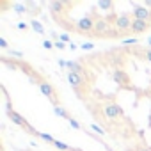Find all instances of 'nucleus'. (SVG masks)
Instances as JSON below:
<instances>
[{
	"mask_svg": "<svg viewBox=\"0 0 151 151\" xmlns=\"http://www.w3.org/2000/svg\"><path fill=\"white\" fill-rule=\"evenodd\" d=\"M7 117H9V119H11L14 124H18L20 128H23L27 133H30V135H34V137H37V135H39V132H37L36 128H32V126L27 123V119H25L22 114H18L16 110H13V109H7Z\"/></svg>",
	"mask_w": 151,
	"mask_h": 151,
	"instance_id": "1",
	"label": "nucleus"
},
{
	"mask_svg": "<svg viewBox=\"0 0 151 151\" xmlns=\"http://www.w3.org/2000/svg\"><path fill=\"white\" fill-rule=\"evenodd\" d=\"M132 23H133L132 14H128V13H121V14L116 16L114 27H116V30H117L119 34H123V32H130V30H132Z\"/></svg>",
	"mask_w": 151,
	"mask_h": 151,
	"instance_id": "2",
	"label": "nucleus"
},
{
	"mask_svg": "<svg viewBox=\"0 0 151 151\" xmlns=\"http://www.w3.org/2000/svg\"><path fill=\"white\" fill-rule=\"evenodd\" d=\"M94 23H96V18L91 16V14H87V16H84V18H80L77 22V32L78 34H93Z\"/></svg>",
	"mask_w": 151,
	"mask_h": 151,
	"instance_id": "3",
	"label": "nucleus"
},
{
	"mask_svg": "<svg viewBox=\"0 0 151 151\" xmlns=\"http://www.w3.org/2000/svg\"><path fill=\"white\" fill-rule=\"evenodd\" d=\"M39 89H41V93L53 103V107H57L59 105V94H57V91H55V87L50 84V82H46V80H41L39 82Z\"/></svg>",
	"mask_w": 151,
	"mask_h": 151,
	"instance_id": "4",
	"label": "nucleus"
},
{
	"mask_svg": "<svg viewBox=\"0 0 151 151\" xmlns=\"http://www.w3.org/2000/svg\"><path fill=\"white\" fill-rule=\"evenodd\" d=\"M103 114H105V117H109V119L123 117V109H121L117 103L110 101V103H105V105H103Z\"/></svg>",
	"mask_w": 151,
	"mask_h": 151,
	"instance_id": "5",
	"label": "nucleus"
},
{
	"mask_svg": "<svg viewBox=\"0 0 151 151\" xmlns=\"http://www.w3.org/2000/svg\"><path fill=\"white\" fill-rule=\"evenodd\" d=\"M132 16H133L135 20H142V22H147V23L151 25V11H149L146 6H135Z\"/></svg>",
	"mask_w": 151,
	"mask_h": 151,
	"instance_id": "6",
	"label": "nucleus"
},
{
	"mask_svg": "<svg viewBox=\"0 0 151 151\" xmlns=\"http://www.w3.org/2000/svg\"><path fill=\"white\" fill-rule=\"evenodd\" d=\"M68 82H69V86H71L75 91H78L80 86L86 84L84 75H80V73H68Z\"/></svg>",
	"mask_w": 151,
	"mask_h": 151,
	"instance_id": "7",
	"label": "nucleus"
},
{
	"mask_svg": "<svg viewBox=\"0 0 151 151\" xmlns=\"http://www.w3.org/2000/svg\"><path fill=\"white\" fill-rule=\"evenodd\" d=\"M112 78H114V80H116V84H119L121 87H128V84H130L128 75H126L123 69H116V71L112 73Z\"/></svg>",
	"mask_w": 151,
	"mask_h": 151,
	"instance_id": "8",
	"label": "nucleus"
},
{
	"mask_svg": "<svg viewBox=\"0 0 151 151\" xmlns=\"http://www.w3.org/2000/svg\"><path fill=\"white\" fill-rule=\"evenodd\" d=\"M149 29V23L147 22H142V20H135L133 18V23H132V34H144L146 30Z\"/></svg>",
	"mask_w": 151,
	"mask_h": 151,
	"instance_id": "9",
	"label": "nucleus"
},
{
	"mask_svg": "<svg viewBox=\"0 0 151 151\" xmlns=\"http://www.w3.org/2000/svg\"><path fill=\"white\" fill-rule=\"evenodd\" d=\"M60 64H64V68H68L69 73H80V75H84V68L77 60H60Z\"/></svg>",
	"mask_w": 151,
	"mask_h": 151,
	"instance_id": "10",
	"label": "nucleus"
},
{
	"mask_svg": "<svg viewBox=\"0 0 151 151\" xmlns=\"http://www.w3.org/2000/svg\"><path fill=\"white\" fill-rule=\"evenodd\" d=\"M53 112H55V116H59V117H62V119H66V121H69V119H71V116L68 114V110H66L64 107H60V105L53 107Z\"/></svg>",
	"mask_w": 151,
	"mask_h": 151,
	"instance_id": "11",
	"label": "nucleus"
},
{
	"mask_svg": "<svg viewBox=\"0 0 151 151\" xmlns=\"http://www.w3.org/2000/svg\"><path fill=\"white\" fill-rule=\"evenodd\" d=\"M96 7L101 9V11H112L114 9V2H110V0H100V2L96 4Z\"/></svg>",
	"mask_w": 151,
	"mask_h": 151,
	"instance_id": "12",
	"label": "nucleus"
},
{
	"mask_svg": "<svg viewBox=\"0 0 151 151\" xmlns=\"http://www.w3.org/2000/svg\"><path fill=\"white\" fill-rule=\"evenodd\" d=\"M50 7H52V13H62L64 7H68V4L66 2H52Z\"/></svg>",
	"mask_w": 151,
	"mask_h": 151,
	"instance_id": "13",
	"label": "nucleus"
},
{
	"mask_svg": "<svg viewBox=\"0 0 151 151\" xmlns=\"http://www.w3.org/2000/svg\"><path fill=\"white\" fill-rule=\"evenodd\" d=\"M30 27H32V29H34V30H36L37 34L45 36V27H43V25H41V23H39L37 20H32V22H30Z\"/></svg>",
	"mask_w": 151,
	"mask_h": 151,
	"instance_id": "14",
	"label": "nucleus"
},
{
	"mask_svg": "<svg viewBox=\"0 0 151 151\" xmlns=\"http://www.w3.org/2000/svg\"><path fill=\"white\" fill-rule=\"evenodd\" d=\"M68 123H69V126H73L75 130H84V132H86V128H84V126H82V124H80V123H78L77 119H73V117H71V119H69Z\"/></svg>",
	"mask_w": 151,
	"mask_h": 151,
	"instance_id": "15",
	"label": "nucleus"
},
{
	"mask_svg": "<svg viewBox=\"0 0 151 151\" xmlns=\"http://www.w3.org/2000/svg\"><path fill=\"white\" fill-rule=\"evenodd\" d=\"M13 7H14V11H16L18 14H23L25 11H29V9H25V6H22V4H14Z\"/></svg>",
	"mask_w": 151,
	"mask_h": 151,
	"instance_id": "16",
	"label": "nucleus"
},
{
	"mask_svg": "<svg viewBox=\"0 0 151 151\" xmlns=\"http://www.w3.org/2000/svg\"><path fill=\"white\" fill-rule=\"evenodd\" d=\"M91 128H93L96 133H100V135H105V130H103L101 126H98V124H94V123H93V124H91Z\"/></svg>",
	"mask_w": 151,
	"mask_h": 151,
	"instance_id": "17",
	"label": "nucleus"
},
{
	"mask_svg": "<svg viewBox=\"0 0 151 151\" xmlns=\"http://www.w3.org/2000/svg\"><path fill=\"white\" fill-rule=\"evenodd\" d=\"M123 43H124V45H135V43H139V39H137V37H128V39H124Z\"/></svg>",
	"mask_w": 151,
	"mask_h": 151,
	"instance_id": "18",
	"label": "nucleus"
},
{
	"mask_svg": "<svg viewBox=\"0 0 151 151\" xmlns=\"http://www.w3.org/2000/svg\"><path fill=\"white\" fill-rule=\"evenodd\" d=\"M144 59H146L147 62H151V48H146V50H144Z\"/></svg>",
	"mask_w": 151,
	"mask_h": 151,
	"instance_id": "19",
	"label": "nucleus"
},
{
	"mask_svg": "<svg viewBox=\"0 0 151 151\" xmlns=\"http://www.w3.org/2000/svg\"><path fill=\"white\" fill-rule=\"evenodd\" d=\"M80 46H82L84 50H93V48H94V45H93V43H82Z\"/></svg>",
	"mask_w": 151,
	"mask_h": 151,
	"instance_id": "20",
	"label": "nucleus"
},
{
	"mask_svg": "<svg viewBox=\"0 0 151 151\" xmlns=\"http://www.w3.org/2000/svg\"><path fill=\"white\" fill-rule=\"evenodd\" d=\"M59 39H60L62 43H68V41H69V34H60V36H59Z\"/></svg>",
	"mask_w": 151,
	"mask_h": 151,
	"instance_id": "21",
	"label": "nucleus"
},
{
	"mask_svg": "<svg viewBox=\"0 0 151 151\" xmlns=\"http://www.w3.org/2000/svg\"><path fill=\"white\" fill-rule=\"evenodd\" d=\"M55 48L64 50V48H66V43H62V41H55Z\"/></svg>",
	"mask_w": 151,
	"mask_h": 151,
	"instance_id": "22",
	"label": "nucleus"
},
{
	"mask_svg": "<svg viewBox=\"0 0 151 151\" xmlns=\"http://www.w3.org/2000/svg\"><path fill=\"white\" fill-rule=\"evenodd\" d=\"M20 30H27V23H23V22H18V25H16Z\"/></svg>",
	"mask_w": 151,
	"mask_h": 151,
	"instance_id": "23",
	"label": "nucleus"
},
{
	"mask_svg": "<svg viewBox=\"0 0 151 151\" xmlns=\"http://www.w3.org/2000/svg\"><path fill=\"white\" fill-rule=\"evenodd\" d=\"M43 46H45V48H48V50H50V48H53V46H55V45H52V43H50V41H43Z\"/></svg>",
	"mask_w": 151,
	"mask_h": 151,
	"instance_id": "24",
	"label": "nucleus"
},
{
	"mask_svg": "<svg viewBox=\"0 0 151 151\" xmlns=\"http://www.w3.org/2000/svg\"><path fill=\"white\" fill-rule=\"evenodd\" d=\"M0 46H2V48H6V50H7V41H6L4 37H0Z\"/></svg>",
	"mask_w": 151,
	"mask_h": 151,
	"instance_id": "25",
	"label": "nucleus"
},
{
	"mask_svg": "<svg viewBox=\"0 0 151 151\" xmlns=\"http://www.w3.org/2000/svg\"><path fill=\"white\" fill-rule=\"evenodd\" d=\"M11 53H13V55H16V57H23V53H22V52H18V50H13Z\"/></svg>",
	"mask_w": 151,
	"mask_h": 151,
	"instance_id": "26",
	"label": "nucleus"
},
{
	"mask_svg": "<svg viewBox=\"0 0 151 151\" xmlns=\"http://www.w3.org/2000/svg\"><path fill=\"white\" fill-rule=\"evenodd\" d=\"M139 151H151V147H140Z\"/></svg>",
	"mask_w": 151,
	"mask_h": 151,
	"instance_id": "27",
	"label": "nucleus"
},
{
	"mask_svg": "<svg viewBox=\"0 0 151 151\" xmlns=\"http://www.w3.org/2000/svg\"><path fill=\"white\" fill-rule=\"evenodd\" d=\"M144 6H146V7H151V0H149V2H146Z\"/></svg>",
	"mask_w": 151,
	"mask_h": 151,
	"instance_id": "28",
	"label": "nucleus"
},
{
	"mask_svg": "<svg viewBox=\"0 0 151 151\" xmlns=\"http://www.w3.org/2000/svg\"><path fill=\"white\" fill-rule=\"evenodd\" d=\"M147 45H149V48H151V37H149V39H147Z\"/></svg>",
	"mask_w": 151,
	"mask_h": 151,
	"instance_id": "29",
	"label": "nucleus"
}]
</instances>
